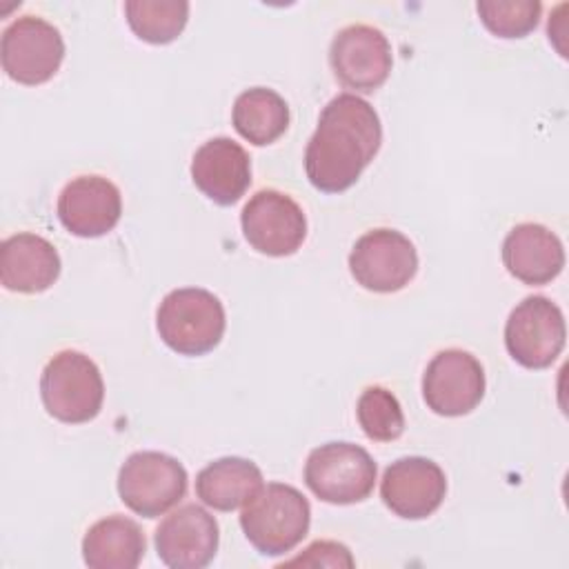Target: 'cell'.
<instances>
[{
	"label": "cell",
	"instance_id": "obj_11",
	"mask_svg": "<svg viewBox=\"0 0 569 569\" xmlns=\"http://www.w3.org/2000/svg\"><path fill=\"white\" fill-rule=\"evenodd\" d=\"M329 64L345 89L373 93L391 73V44L387 36L371 24H349L333 36Z\"/></svg>",
	"mask_w": 569,
	"mask_h": 569
},
{
	"label": "cell",
	"instance_id": "obj_2",
	"mask_svg": "<svg viewBox=\"0 0 569 569\" xmlns=\"http://www.w3.org/2000/svg\"><path fill=\"white\" fill-rule=\"evenodd\" d=\"M309 500L291 485L269 482L242 509L240 527L262 556L291 551L309 531Z\"/></svg>",
	"mask_w": 569,
	"mask_h": 569
},
{
	"label": "cell",
	"instance_id": "obj_7",
	"mask_svg": "<svg viewBox=\"0 0 569 569\" xmlns=\"http://www.w3.org/2000/svg\"><path fill=\"white\" fill-rule=\"evenodd\" d=\"M64 58L60 31L38 18L22 16L13 20L0 38V62L4 73L20 84H42L56 76Z\"/></svg>",
	"mask_w": 569,
	"mask_h": 569
},
{
	"label": "cell",
	"instance_id": "obj_4",
	"mask_svg": "<svg viewBox=\"0 0 569 569\" xmlns=\"http://www.w3.org/2000/svg\"><path fill=\"white\" fill-rule=\"evenodd\" d=\"M40 398L49 416L67 425L93 420L104 400L98 365L73 349L56 353L40 376Z\"/></svg>",
	"mask_w": 569,
	"mask_h": 569
},
{
	"label": "cell",
	"instance_id": "obj_22",
	"mask_svg": "<svg viewBox=\"0 0 569 569\" xmlns=\"http://www.w3.org/2000/svg\"><path fill=\"white\" fill-rule=\"evenodd\" d=\"M124 16L131 31L149 44L173 42L189 20L184 0H127Z\"/></svg>",
	"mask_w": 569,
	"mask_h": 569
},
{
	"label": "cell",
	"instance_id": "obj_20",
	"mask_svg": "<svg viewBox=\"0 0 569 569\" xmlns=\"http://www.w3.org/2000/svg\"><path fill=\"white\" fill-rule=\"evenodd\" d=\"M262 487L258 465L238 456L218 458L196 476V496L216 511H233L247 505Z\"/></svg>",
	"mask_w": 569,
	"mask_h": 569
},
{
	"label": "cell",
	"instance_id": "obj_15",
	"mask_svg": "<svg viewBox=\"0 0 569 569\" xmlns=\"http://www.w3.org/2000/svg\"><path fill=\"white\" fill-rule=\"evenodd\" d=\"M122 213L120 189L104 176L73 178L58 198L62 227L78 238H100L109 233Z\"/></svg>",
	"mask_w": 569,
	"mask_h": 569
},
{
	"label": "cell",
	"instance_id": "obj_25",
	"mask_svg": "<svg viewBox=\"0 0 569 569\" xmlns=\"http://www.w3.org/2000/svg\"><path fill=\"white\" fill-rule=\"evenodd\" d=\"M284 565H307V567H353L349 549L333 540L311 542L305 553L287 560Z\"/></svg>",
	"mask_w": 569,
	"mask_h": 569
},
{
	"label": "cell",
	"instance_id": "obj_19",
	"mask_svg": "<svg viewBox=\"0 0 569 569\" xmlns=\"http://www.w3.org/2000/svg\"><path fill=\"white\" fill-rule=\"evenodd\" d=\"M144 549L138 522L118 513L93 522L82 538V558L91 569H136Z\"/></svg>",
	"mask_w": 569,
	"mask_h": 569
},
{
	"label": "cell",
	"instance_id": "obj_12",
	"mask_svg": "<svg viewBox=\"0 0 569 569\" xmlns=\"http://www.w3.org/2000/svg\"><path fill=\"white\" fill-rule=\"evenodd\" d=\"M485 385V369L476 356L462 349H445L425 369L422 398L433 413L456 418L480 405Z\"/></svg>",
	"mask_w": 569,
	"mask_h": 569
},
{
	"label": "cell",
	"instance_id": "obj_5",
	"mask_svg": "<svg viewBox=\"0 0 569 569\" xmlns=\"http://www.w3.org/2000/svg\"><path fill=\"white\" fill-rule=\"evenodd\" d=\"M378 467L367 449L353 442L316 447L305 462V482L316 498L329 505H353L369 498Z\"/></svg>",
	"mask_w": 569,
	"mask_h": 569
},
{
	"label": "cell",
	"instance_id": "obj_8",
	"mask_svg": "<svg viewBox=\"0 0 569 569\" xmlns=\"http://www.w3.org/2000/svg\"><path fill=\"white\" fill-rule=\"evenodd\" d=\"M349 271L367 291L393 293L405 289L418 271L413 242L396 229H371L349 253Z\"/></svg>",
	"mask_w": 569,
	"mask_h": 569
},
{
	"label": "cell",
	"instance_id": "obj_9",
	"mask_svg": "<svg viewBox=\"0 0 569 569\" xmlns=\"http://www.w3.org/2000/svg\"><path fill=\"white\" fill-rule=\"evenodd\" d=\"M565 338L562 311L545 296H529L518 302L505 325V347L527 369L549 367L560 356Z\"/></svg>",
	"mask_w": 569,
	"mask_h": 569
},
{
	"label": "cell",
	"instance_id": "obj_3",
	"mask_svg": "<svg viewBox=\"0 0 569 569\" xmlns=\"http://www.w3.org/2000/svg\"><path fill=\"white\" fill-rule=\"evenodd\" d=\"M156 327L171 351L180 356H204L222 340L227 327L224 307L207 289H173L156 311Z\"/></svg>",
	"mask_w": 569,
	"mask_h": 569
},
{
	"label": "cell",
	"instance_id": "obj_23",
	"mask_svg": "<svg viewBox=\"0 0 569 569\" xmlns=\"http://www.w3.org/2000/svg\"><path fill=\"white\" fill-rule=\"evenodd\" d=\"M356 416L365 436L376 442H391L405 431V413L398 398L378 385L360 393Z\"/></svg>",
	"mask_w": 569,
	"mask_h": 569
},
{
	"label": "cell",
	"instance_id": "obj_1",
	"mask_svg": "<svg viewBox=\"0 0 569 569\" xmlns=\"http://www.w3.org/2000/svg\"><path fill=\"white\" fill-rule=\"evenodd\" d=\"M382 142L376 109L356 93H340L327 102L305 149V173L325 193H340L356 184Z\"/></svg>",
	"mask_w": 569,
	"mask_h": 569
},
{
	"label": "cell",
	"instance_id": "obj_24",
	"mask_svg": "<svg viewBox=\"0 0 569 569\" xmlns=\"http://www.w3.org/2000/svg\"><path fill=\"white\" fill-rule=\"evenodd\" d=\"M482 24L498 38H525L538 27V0H482L476 4Z\"/></svg>",
	"mask_w": 569,
	"mask_h": 569
},
{
	"label": "cell",
	"instance_id": "obj_17",
	"mask_svg": "<svg viewBox=\"0 0 569 569\" xmlns=\"http://www.w3.org/2000/svg\"><path fill=\"white\" fill-rule=\"evenodd\" d=\"M56 247L38 233H13L0 244V282L9 291L40 293L60 276Z\"/></svg>",
	"mask_w": 569,
	"mask_h": 569
},
{
	"label": "cell",
	"instance_id": "obj_14",
	"mask_svg": "<svg viewBox=\"0 0 569 569\" xmlns=\"http://www.w3.org/2000/svg\"><path fill=\"white\" fill-rule=\"evenodd\" d=\"M220 542L216 518L200 505H184L171 511L156 529L158 558L171 569L207 567Z\"/></svg>",
	"mask_w": 569,
	"mask_h": 569
},
{
	"label": "cell",
	"instance_id": "obj_21",
	"mask_svg": "<svg viewBox=\"0 0 569 569\" xmlns=\"http://www.w3.org/2000/svg\"><path fill=\"white\" fill-rule=\"evenodd\" d=\"M233 129L251 144L264 147L276 142L289 127V107L280 93L267 87L242 91L231 111Z\"/></svg>",
	"mask_w": 569,
	"mask_h": 569
},
{
	"label": "cell",
	"instance_id": "obj_16",
	"mask_svg": "<svg viewBox=\"0 0 569 569\" xmlns=\"http://www.w3.org/2000/svg\"><path fill=\"white\" fill-rule=\"evenodd\" d=\"M193 184L216 204H236L251 184V158L231 138L207 140L191 160Z\"/></svg>",
	"mask_w": 569,
	"mask_h": 569
},
{
	"label": "cell",
	"instance_id": "obj_13",
	"mask_svg": "<svg viewBox=\"0 0 569 569\" xmlns=\"http://www.w3.org/2000/svg\"><path fill=\"white\" fill-rule=\"evenodd\" d=\"M447 478L438 462L422 456L398 458L385 469L380 498L396 516L422 520L445 500Z\"/></svg>",
	"mask_w": 569,
	"mask_h": 569
},
{
	"label": "cell",
	"instance_id": "obj_6",
	"mask_svg": "<svg viewBox=\"0 0 569 569\" xmlns=\"http://www.w3.org/2000/svg\"><path fill=\"white\" fill-rule=\"evenodd\" d=\"M187 469L167 453L136 451L118 471L120 500L142 518H158L187 493Z\"/></svg>",
	"mask_w": 569,
	"mask_h": 569
},
{
	"label": "cell",
	"instance_id": "obj_10",
	"mask_svg": "<svg viewBox=\"0 0 569 569\" xmlns=\"http://www.w3.org/2000/svg\"><path fill=\"white\" fill-rule=\"evenodd\" d=\"M240 224L244 240L271 258L296 253L307 238L305 211L278 189H262L251 196L240 213Z\"/></svg>",
	"mask_w": 569,
	"mask_h": 569
},
{
	"label": "cell",
	"instance_id": "obj_18",
	"mask_svg": "<svg viewBox=\"0 0 569 569\" xmlns=\"http://www.w3.org/2000/svg\"><path fill=\"white\" fill-rule=\"evenodd\" d=\"M502 262L507 271L525 284H547L565 267L560 238L538 222L516 224L502 242Z\"/></svg>",
	"mask_w": 569,
	"mask_h": 569
}]
</instances>
